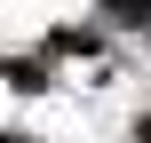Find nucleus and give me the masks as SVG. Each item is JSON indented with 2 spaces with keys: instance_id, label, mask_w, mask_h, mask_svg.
<instances>
[{
  "instance_id": "obj_1",
  "label": "nucleus",
  "mask_w": 151,
  "mask_h": 143,
  "mask_svg": "<svg viewBox=\"0 0 151 143\" xmlns=\"http://www.w3.org/2000/svg\"><path fill=\"white\" fill-rule=\"evenodd\" d=\"M104 8H111V16H127V24H143V16H151V0H104Z\"/></svg>"
}]
</instances>
